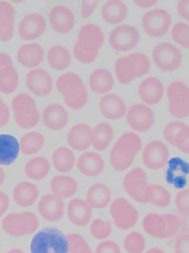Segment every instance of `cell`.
Masks as SVG:
<instances>
[{
    "label": "cell",
    "instance_id": "obj_51",
    "mask_svg": "<svg viewBox=\"0 0 189 253\" xmlns=\"http://www.w3.org/2000/svg\"><path fill=\"white\" fill-rule=\"evenodd\" d=\"M73 53L75 58L79 60L81 63H84V64L93 63L97 58V54H98V53H96V54H87V53L84 52V51L80 50L75 45L74 46Z\"/></svg>",
    "mask_w": 189,
    "mask_h": 253
},
{
    "label": "cell",
    "instance_id": "obj_39",
    "mask_svg": "<svg viewBox=\"0 0 189 253\" xmlns=\"http://www.w3.org/2000/svg\"><path fill=\"white\" fill-rule=\"evenodd\" d=\"M47 61L53 69L59 71L64 70L70 65V54L64 47L56 45L49 50Z\"/></svg>",
    "mask_w": 189,
    "mask_h": 253
},
{
    "label": "cell",
    "instance_id": "obj_38",
    "mask_svg": "<svg viewBox=\"0 0 189 253\" xmlns=\"http://www.w3.org/2000/svg\"><path fill=\"white\" fill-rule=\"evenodd\" d=\"M50 169V164L46 158L36 157L32 158L27 163L25 173L28 178L40 180L48 174Z\"/></svg>",
    "mask_w": 189,
    "mask_h": 253
},
{
    "label": "cell",
    "instance_id": "obj_6",
    "mask_svg": "<svg viewBox=\"0 0 189 253\" xmlns=\"http://www.w3.org/2000/svg\"><path fill=\"white\" fill-rule=\"evenodd\" d=\"M38 217L31 211L12 213L2 220L3 230L10 236L20 237L32 235L38 229Z\"/></svg>",
    "mask_w": 189,
    "mask_h": 253
},
{
    "label": "cell",
    "instance_id": "obj_25",
    "mask_svg": "<svg viewBox=\"0 0 189 253\" xmlns=\"http://www.w3.org/2000/svg\"><path fill=\"white\" fill-rule=\"evenodd\" d=\"M139 95L146 104H157L160 101L163 95V85L158 78L151 77L144 80L140 84Z\"/></svg>",
    "mask_w": 189,
    "mask_h": 253
},
{
    "label": "cell",
    "instance_id": "obj_1",
    "mask_svg": "<svg viewBox=\"0 0 189 253\" xmlns=\"http://www.w3.org/2000/svg\"><path fill=\"white\" fill-rule=\"evenodd\" d=\"M142 148V142L137 134L124 133L112 148L109 156L111 166L117 171H123L131 167L136 155Z\"/></svg>",
    "mask_w": 189,
    "mask_h": 253
},
{
    "label": "cell",
    "instance_id": "obj_54",
    "mask_svg": "<svg viewBox=\"0 0 189 253\" xmlns=\"http://www.w3.org/2000/svg\"><path fill=\"white\" fill-rule=\"evenodd\" d=\"M10 118V112L7 105L0 98V128L7 125Z\"/></svg>",
    "mask_w": 189,
    "mask_h": 253
},
{
    "label": "cell",
    "instance_id": "obj_26",
    "mask_svg": "<svg viewBox=\"0 0 189 253\" xmlns=\"http://www.w3.org/2000/svg\"><path fill=\"white\" fill-rule=\"evenodd\" d=\"M66 109L59 104L49 105L43 112V121L47 128L58 131L62 129L68 122Z\"/></svg>",
    "mask_w": 189,
    "mask_h": 253
},
{
    "label": "cell",
    "instance_id": "obj_19",
    "mask_svg": "<svg viewBox=\"0 0 189 253\" xmlns=\"http://www.w3.org/2000/svg\"><path fill=\"white\" fill-rule=\"evenodd\" d=\"M45 19L38 14L25 16L19 26V34L25 41H32L43 35L46 30Z\"/></svg>",
    "mask_w": 189,
    "mask_h": 253
},
{
    "label": "cell",
    "instance_id": "obj_29",
    "mask_svg": "<svg viewBox=\"0 0 189 253\" xmlns=\"http://www.w3.org/2000/svg\"><path fill=\"white\" fill-rule=\"evenodd\" d=\"M110 189L104 183H97L89 188L86 195L87 204L94 209L105 208L111 201Z\"/></svg>",
    "mask_w": 189,
    "mask_h": 253
},
{
    "label": "cell",
    "instance_id": "obj_27",
    "mask_svg": "<svg viewBox=\"0 0 189 253\" xmlns=\"http://www.w3.org/2000/svg\"><path fill=\"white\" fill-rule=\"evenodd\" d=\"M100 110L102 115L109 120H118L126 113V107L124 101L115 94H106L100 101Z\"/></svg>",
    "mask_w": 189,
    "mask_h": 253
},
{
    "label": "cell",
    "instance_id": "obj_20",
    "mask_svg": "<svg viewBox=\"0 0 189 253\" xmlns=\"http://www.w3.org/2000/svg\"><path fill=\"white\" fill-rule=\"evenodd\" d=\"M49 19L53 30L62 35L70 32L75 24V17L72 11L63 5L53 7Z\"/></svg>",
    "mask_w": 189,
    "mask_h": 253
},
{
    "label": "cell",
    "instance_id": "obj_22",
    "mask_svg": "<svg viewBox=\"0 0 189 253\" xmlns=\"http://www.w3.org/2000/svg\"><path fill=\"white\" fill-rule=\"evenodd\" d=\"M68 218L75 226H85L93 216V208L81 198L72 200L67 206Z\"/></svg>",
    "mask_w": 189,
    "mask_h": 253
},
{
    "label": "cell",
    "instance_id": "obj_49",
    "mask_svg": "<svg viewBox=\"0 0 189 253\" xmlns=\"http://www.w3.org/2000/svg\"><path fill=\"white\" fill-rule=\"evenodd\" d=\"M186 124L182 122H171L169 123L165 126L163 131L164 137L165 140L170 143V144L174 145V140H175L176 136L178 134L180 130L183 129Z\"/></svg>",
    "mask_w": 189,
    "mask_h": 253
},
{
    "label": "cell",
    "instance_id": "obj_56",
    "mask_svg": "<svg viewBox=\"0 0 189 253\" xmlns=\"http://www.w3.org/2000/svg\"><path fill=\"white\" fill-rule=\"evenodd\" d=\"M8 207V196L4 192H0V217L6 212Z\"/></svg>",
    "mask_w": 189,
    "mask_h": 253
},
{
    "label": "cell",
    "instance_id": "obj_30",
    "mask_svg": "<svg viewBox=\"0 0 189 253\" xmlns=\"http://www.w3.org/2000/svg\"><path fill=\"white\" fill-rule=\"evenodd\" d=\"M17 139L10 134H0V165L9 166L14 163L19 153Z\"/></svg>",
    "mask_w": 189,
    "mask_h": 253
},
{
    "label": "cell",
    "instance_id": "obj_14",
    "mask_svg": "<svg viewBox=\"0 0 189 253\" xmlns=\"http://www.w3.org/2000/svg\"><path fill=\"white\" fill-rule=\"evenodd\" d=\"M171 23V17L164 10H153L143 16V29L146 34L152 38H160L165 35Z\"/></svg>",
    "mask_w": 189,
    "mask_h": 253
},
{
    "label": "cell",
    "instance_id": "obj_45",
    "mask_svg": "<svg viewBox=\"0 0 189 253\" xmlns=\"http://www.w3.org/2000/svg\"><path fill=\"white\" fill-rule=\"evenodd\" d=\"M90 232L96 239H106L112 232V223L110 220L94 219L90 226Z\"/></svg>",
    "mask_w": 189,
    "mask_h": 253
},
{
    "label": "cell",
    "instance_id": "obj_9",
    "mask_svg": "<svg viewBox=\"0 0 189 253\" xmlns=\"http://www.w3.org/2000/svg\"><path fill=\"white\" fill-rule=\"evenodd\" d=\"M109 211L115 226L121 230L131 229L138 220V211L124 198H116L111 204Z\"/></svg>",
    "mask_w": 189,
    "mask_h": 253
},
{
    "label": "cell",
    "instance_id": "obj_24",
    "mask_svg": "<svg viewBox=\"0 0 189 253\" xmlns=\"http://www.w3.org/2000/svg\"><path fill=\"white\" fill-rule=\"evenodd\" d=\"M77 168L84 175L96 177L104 170V161L95 152H85L78 158Z\"/></svg>",
    "mask_w": 189,
    "mask_h": 253
},
{
    "label": "cell",
    "instance_id": "obj_48",
    "mask_svg": "<svg viewBox=\"0 0 189 253\" xmlns=\"http://www.w3.org/2000/svg\"><path fill=\"white\" fill-rule=\"evenodd\" d=\"M174 146H177L183 153L189 154V127L187 125L176 136Z\"/></svg>",
    "mask_w": 189,
    "mask_h": 253
},
{
    "label": "cell",
    "instance_id": "obj_36",
    "mask_svg": "<svg viewBox=\"0 0 189 253\" xmlns=\"http://www.w3.org/2000/svg\"><path fill=\"white\" fill-rule=\"evenodd\" d=\"M146 199L147 204L163 208L169 205L171 195L168 189L160 185L149 184L146 189Z\"/></svg>",
    "mask_w": 189,
    "mask_h": 253
},
{
    "label": "cell",
    "instance_id": "obj_12",
    "mask_svg": "<svg viewBox=\"0 0 189 253\" xmlns=\"http://www.w3.org/2000/svg\"><path fill=\"white\" fill-rule=\"evenodd\" d=\"M140 41L137 29L128 25L115 28L109 35L111 47L118 51H126L134 48Z\"/></svg>",
    "mask_w": 189,
    "mask_h": 253
},
{
    "label": "cell",
    "instance_id": "obj_32",
    "mask_svg": "<svg viewBox=\"0 0 189 253\" xmlns=\"http://www.w3.org/2000/svg\"><path fill=\"white\" fill-rule=\"evenodd\" d=\"M15 11L12 5L0 1V41L7 42L13 36Z\"/></svg>",
    "mask_w": 189,
    "mask_h": 253
},
{
    "label": "cell",
    "instance_id": "obj_55",
    "mask_svg": "<svg viewBox=\"0 0 189 253\" xmlns=\"http://www.w3.org/2000/svg\"><path fill=\"white\" fill-rule=\"evenodd\" d=\"M179 14L185 20L189 21V0H181L177 5Z\"/></svg>",
    "mask_w": 189,
    "mask_h": 253
},
{
    "label": "cell",
    "instance_id": "obj_5",
    "mask_svg": "<svg viewBox=\"0 0 189 253\" xmlns=\"http://www.w3.org/2000/svg\"><path fill=\"white\" fill-rule=\"evenodd\" d=\"M181 226V220L175 214H146L143 219L145 232L157 239H166L176 235Z\"/></svg>",
    "mask_w": 189,
    "mask_h": 253
},
{
    "label": "cell",
    "instance_id": "obj_46",
    "mask_svg": "<svg viewBox=\"0 0 189 253\" xmlns=\"http://www.w3.org/2000/svg\"><path fill=\"white\" fill-rule=\"evenodd\" d=\"M173 39L183 48L189 49V26L183 23H178L173 27Z\"/></svg>",
    "mask_w": 189,
    "mask_h": 253
},
{
    "label": "cell",
    "instance_id": "obj_53",
    "mask_svg": "<svg viewBox=\"0 0 189 253\" xmlns=\"http://www.w3.org/2000/svg\"><path fill=\"white\" fill-rule=\"evenodd\" d=\"M99 3L97 0L93 1H82L81 2V15L84 18H87L93 14L96 6Z\"/></svg>",
    "mask_w": 189,
    "mask_h": 253
},
{
    "label": "cell",
    "instance_id": "obj_44",
    "mask_svg": "<svg viewBox=\"0 0 189 253\" xmlns=\"http://www.w3.org/2000/svg\"><path fill=\"white\" fill-rule=\"evenodd\" d=\"M66 238L68 241L67 253H93L87 241L79 234H68Z\"/></svg>",
    "mask_w": 189,
    "mask_h": 253
},
{
    "label": "cell",
    "instance_id": "obj_21",
    "mask_svg": "<svg viewBox=\"0 0 189 253\" xmlns=\"http://www.w3.org/2000/svg\"><path fill=\"white\" fill-rule=\"evenodd\" d=\"M189 174V164L180 158H174L168 162L167 182L174 185L177 189L184 187L187 183V175Z\"/></svg>",
    "mask_w": 189,
    "mask_h": 253
},
{
    "label": "cell",
    "instance_id": "obj_47",
    "mask_svg": "<svg viewBox=\"0 0 189 253\" xmlns=\"http://www.w3.org/2000/svg\"><path fill=\"white\" fill-rule=\"evenodd\" d=\"M176 208L186 217H189V189L180 191L176 195Z\"/></svg>",
    "mask_w": 189,
    "mask_h": 253
},
{
    "label": "cell",
    "instance_id": "obj_52",
    "mask_svg": "<svg viewBox=\"0 0 189 253\" xmlns=\"http://www.w3.org/2000/svg\"><path fill=\"white\" fill-rule=\"evenodd\" d=\"M174 253H189V235H181L176 240Z\"/></svg>",
    "mask_w": 189,
    "mask_h": 253
},
{
    "label": "cell",
    "instance_id": "obj_2",
    "mask_svg": "<svg viewBox=\"0 0 189 253\" xmlns=\"http://www.w3.org/2000/svg\"><path fill=\"white\" fill-rule=\"evenodd\" d=\"M56 86L63 95V101L68 107L77 110L85 106L88 97L87 88L76 74L66 73L59 77Z\"/></svg>",
    "mask_w": 189,
    "mask_h": 253
},
{
    "label": "cell",
    "instance_id": "obj_40",
    "mask_svg": "<svg viewBox=\"0 0 189 253\" xmlns=\"http://www.w3.org/2000/svg\"><path fill=\"white\" fill-rule=\"evenodd\" d=\"M44 136L37 131H31L22 136L20 140L21 152L25 155H33L39 152L44 145Z\"/></svg>",
    "mask_w": 189,
    "mask_h": 253
},
{
    "label": "cell",
    "instance_id": "obj_31",
    "mask_svg": "<svg viewBox=\"0 0 189 253\" xmlns=\"http://www.w3.org/2000/svg\"><path fill=\"white\" fill-rule=\"evenodd\" d=\"M44 58V50L36 43L22 45L17 52V60L19 63L27 68L38 66Z\"/></svg>",
    "mask_w": 189,
    "mask_h": 253
},
{
    "label": "cell",
    "instance_id": "obj_37",
    "mask_svg": "<svg viewBox=\"0 0 189 253\" xmlns=\"http://www.w3.org/2000/svg\"><path fill=\"white\" fill-rule=\"evenodd\" d=\"M52 160L55 169L59 172H68L75 167V158L73 152L63 146L55 150Z\"/></svg>",
    "mask_w": 189,
    "mask_h": 253
},
{
    "label": "cell",
    "instance_id": "obj_34",
    "mask_svg": "<svg viewBox=\"0 0 189 253\" xmlns=\"http://www.w3.org/2000/svg\"><path fill=\"white\" fill-rule=\"evenodd\" d=\"M126 7L121 0H109L103 5L102 17L106 23L116 25L125 20Z\"/></svg>",
    "mask_w": 189,
    "mask_h": 253
},
{
    "label": "cell",
    "instance_id": "obj_10",
    "mask_svg": "<svg viewBox=\"0 0 189 253\" xmlns=\"http://www.w3.org/2000/svg\"><path fill=\"white\" fill-rule=\"evenodd\" d=\"M155 65L163 72H170L180 67L183 56L178 48L168 42L155 47L152 54Z\"/></svg>",
    "mask_w": 189,
    "mask_h": 253
},
{
    "label": "cell",
    "instance_id": "obj_3",
    "mask_svg": "<svg viewBox=\"0 0 189 253\" xmlns=\"http://www.w3.org/2000/svg\"><path fill=\"white\" fill-rule=\"evenodd\" d=\"M30 247L31 253H67V238L57 228L46 227L34 235Z\"/></svg>",
    "mask_w": 189,
    "mask_h": 253
},
{
    "label": "cell",
    "instance_id": "obj_50",
    "mask_svg": "<svg viewBox=\"0 0 189 253\" xmlns=\"http://www.w3.org/2000/svg\"><path fill=\"white\" fill-rule=\"evenodd\" d=\"M95 253H121V250L116 243L106 241L97 246Z\"/></svg>",
    "mask_w": 189,
    "mask_h": 253
},
{
    "label": "cell",
    "instance_id": "obj_15",
    "mask_svg": "<svg viewBox=\"0 0 189 253\" xmlns=\"http://www.w3.org/2000/svg\"><path fill=\"white\" fill-rule=\"evenodd\" d=\"M126 120L129 126L138 132L149 131L155 124V116L152 109L141 103L129 108Z\"/></svg>",
    "mask_w": 189,
    "mask_h": 253
},
{
    "label": "cell",
    "instance_id": "obj_41",
    "mask_svg": "<svg viewBox=\"0 0 189 253\" xmlns=\"http://www.w3.org/2000/svg\"><path fill=\"white\" fill-rule=\"evenodd\" d=\"M113 138V129L109 124L101 123L93 131V145L97 151H103L106 149Z\"/></svg>",
    "mask_w": 189,
    "mask_h": 253
},
{
    "label": "cell",
    "instance_id": "obj_16",
    "mask_svg": "<svg viewBox=\"0 0 189 253\" xmlns=\"http://www.w3.org/2000/svg\"><path fill=\"white\" fill-rule=\"evenodd\" d=\"M169 152L167 146L158 140L146 145L143 152V164L147 168L158 170L163 168L168 162Z\"/></svg>",
    "mask_w": 189,
    "mask_h": 253
},
{
    "label": "cell",
    "instance_id": "obj_8",
    "mask_svg": "<svg viewBox=\"0 0 189 253\" xmlns=\"http://www.w3.org/2000/svg\"><path fill=\"white\" fill-rule=\"evenodd\" d=\"M168 110L177 118L189 117V88L179 81L171 83L168 87Z\"/></svg>",
    "mask_w": 189,
    "mask_h": 253
},
{
    "label": "cell",
    "instance_id": "obj_18",
    "mask_svg": "<svg viewBox=\"0 0 189 253\" xmlns=\"http://www.w3.org/2000/svg\"><path fill=\"white\" fill-rule=\"evenodd\" d=\"M38 210L42 218L50 222L58 221L63 215V200L53 194H47L40 199Z\"/></svg>",
    "mask_w": 189,
    "mask_h": 253
},
{
    "label": "cell",
    "instance_id": "obj_42",
    "mask_svg": "<svg viewBox=\"0 0 189 253\" xmlns=\"http://www.w3.org/2000/svg\"><path fill=\"white\" fill-rule=\"evenodd\" d=\"M19 84V76L13 65H7L0 70V91L12 94Z\"/></svg>",
    "mask_w": 189,
    "mask_h": 253
},
{
    "label": "cell",
    "instance_id": "obj_33",
    "mask_svg": "<svg viewBox=\"0 0 189 253\" xmlns=\"http://www.w3.org/2000/svg\"><path fill=\"white\" fill-rule=\"evenodd\" d=\"M50 188L53 195L62 199L73 196L78 191V185L70 176L57 175L52 179Z\"/></svg>",
    "mask_w": 189,
    "mask_h": 253
},
{
    "label": "cell",
    "instance_id": "obj_7",
    "mask_svg": "<svg viewBox=\"0 0 189 253\" xmlns=\"http://www.w3.org/2000/svg\"><path fill=\"white\" fill-rule=\"evenodd\" d=\"M12 107L15 121L21 128H32L39 121L40 115L35 100L29 94H18L13 98Z\"/></svg>",
    "mask_w": 189,
    "mask_h": 253
},
{
    "label": "cell",
    "instance_id": "obj_11",
    "mask_svg": "<svg viewBox=\"0 0 189 253\" xmlns=\"http://www.w3.org/2000/svg\"><path fill=\"white\" fill-rule=\"evenodd\" d=\"M148 180L146 173L141 168H135L127 173L124 177L123 186L124 190L139 204H147L146 199V189Z\"/></svg>",
    "mask_w": 189,
    "mask_h": 253
},
{
    "label": "cell",
    "instance_id": "obj_35",
    "mask_svg": "<svg viewBox=\"0 0 189 253\" xmlns=\"http://www.w3.org/2000/svg\"><path fill=\"white\" fill-rule=\"evenodd\" d=\"M114 85L113 78L109 70L96 69L90 78V86L94 92L103 94L112 89Z\"/></svg>",
    "mask_w": 189,
    "mask_h": 253
},
{
    "label": "cell",
    "instance_id": "obj_58",
    "mask_svg": "<svg viewBox=\"0 0 189 253\" xmlns=\"http://www.w3.org/2000/svg\"><path fill=\"white\" fill-rule=\"evenodd\" d=\"M7 65H13L11 58L5 53H0V70Z\"/></svg>",
    "mask_w": 189,
    "mask_h": 253
},
{
    "label": "cell",
    "instance_id": "obj_59",
    "mask_svg": "<svg viewBox=\"0 0 189 253\" xmlns=\"http://www.w3.org/2000/svg\"><path fill=\"white\" fill-rule=\"evenodd\" d=\"M4 180H5V174H4V170L0 167V186L3 184Z\"/></svg>",
    "mask_w": 189,
    "mask_h": 253
},
{
    "label": "cell",
    "instance_id": "obj_28",
    "mask_svg": "<svg viewBox=\"0 0 189 253\" xmlns=\"http://www.w3.org/2000/svg\"><path fill=\"white\" fill-rule=\"evenodd\" d=\"M38 195L39 192L37 186L28 181H22L18 183L13 192L15 202L22 207H28L33 205Z\"/></svg>",
    "mask_w": 189,
    "mask_h": 253
},
{
    "label": "cell",
    "instance_id": "obj_57",
    "mask_svg": "<svg viewBox=\"0 0 189 253\" xmlns=\"http://www.w3.org/2000/svg\"><path fill=\"white\" fill-rule=\"evenodd\" d=\"M133 2L140 8H146L153 6L158 2V1L156 0H134Z\"/></svg>",
    "mask_w": 189,
    "mask_h": 253
},
{
    "label": "cell",
    "instance_id": "obj_17",
    "mask_svg": "<svg viewBox=\"0 0 189 253\" xmlns=\"http://www.w3.org/2000/svg\"><path fill=\"white\" fill-rule=\"evenodd\" d=\"M26 84L28 90L38 97H46L53 89V80L44 69L30 71L27 75Z\"/></svg>",
    "mask_w": 189,
    "mask_h": 253
},
{
    "label": "cell",
    "instance_id": "obj_23",
    "mask_svg": "<svg viewBox=\"0 0 189 253\" xmlns=\"http://www.w3.org/2000/svg\"><path fill=\"white\" fill-rule=\"evenodd\" d=\"M93 131L87 124L74 126L67 134V142L72 149L84 151L93 143Z\"/></svg>",
    "mask_w": 189,
    "mask_h": 253
},
{
    "label": "cell",
    "instance_id": "obj_61",
    "mask_svg": "<svg viewBox=\"0 0 189 253\" xmlns=\"http://www.w3.org/2000/svg\"><path fill=\"white\" fill-rule=\"evenodd\" d=\"M7 253H25L22 250H19V249H13V250H10L7 252Z\"/></svg>",
    "mask_w": 189,
    "mask_h": 253
},
{
    "label": "cell",
    "instance_id": "obj_13",
    "mask_svg": "<svg viewBox=\"0 0 189 253\" xmlns=\"http://www.w3.org/2000/svg\"><path fill=\"white\" fill-rule=\"evenodd\" d=\"M103 42L104 36L100 28L88 24L81 28L75 45L87 54H96L98 53Z\"/></svg>",
    "mask_w": 189,
    "mask_h": 253
},
{
    "label": "cell",
    "instance_id": "obj_4",
    "mask_svg": "<svg viewBox=\"0 0 189 253\" xmlns=\"http://www.w3.org/2000/svg\"><path fill=\"white\" fill-rule=\"evenodd\" d=\"M149 58L140 53H134L118 59L115 63V74L122 84H128L135 78L144 76L150 70Z\"/></svg>",
    "mask_w": 189,
    "mask_h": 253
},
{
    "label": "cell",
    "instance_id": "obj_60",
    "mask_svg": "<svg viewBox=\"0 0 189 253\" xmlns=\"http://www.w3.org/2000/svg\"><path fill=\"white\" fill-rule=\"evenodd\" d=\"M146 253H165L163 250H160L159 248H152L148 250Z\"/></svg>",
    "mask_w": 189,
    "mask_h": 253
},
{
    "label": "cell",
    "instance_id": "obj_43",
    "mask_svg": "<svg viewBox=\"0 0 189 253\" xmlns=\"http://www.w3.org/2000/svg\"><path fill=\"white\" fill-rule=\"evenodd\" d=\"M124 247L128 253H142L146 248L144 237L140 232H131L126 236Z\"/></svg>",
    "mask_w": 189,
    "mask_h": 253
}]
</instances>
